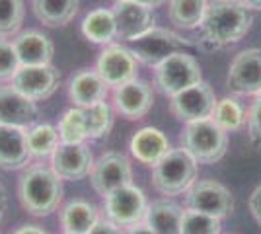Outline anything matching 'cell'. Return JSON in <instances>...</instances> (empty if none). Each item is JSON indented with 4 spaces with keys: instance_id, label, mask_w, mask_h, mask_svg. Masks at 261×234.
I'll return each instance as SVG.
<instances>
[{
    "instance_id": "obj_20",
    "label": "cell",
    "mask_w": 261,
    "mask_h": 234,
    "mask_svg": "<svg viewBox=\"0 0 261 234\" xmlns=\"http://www.w3.org/2000/svg\"><path fill=\"white\" fill-rule=\"evenodd\" d=\"M16 53L22 67H39V65H51L55 47L53 41L47 35L39 32H25L18 35L14 41Z\"/></svg>"
},
{
    "instance_id": "obj_32",
    "label": "cell",
    "mask_w": 261,
    "mask_h": 234,
    "mask_svg": "<svg viewBox=\"0 0 261 234\" xmlns=\"http://www.w3.org/2000/svg\"><path fill=\"white\" fill-rule=\"evenodd\" d=\"M181 234H220V219L187 209L181 217Z\"/></svg>"
},
{
    "instance_id": "obj_42",
    "label": "cell",
    "mask_w": 261,
    "mask_h": 234,
    "mask_svg": "<svg viewBox=\"0 0 261 234\" xmlns=\"http://www.w3.org/2000/svg\"><path fill=\"white\" fill-rule=\"evenodd\" d=\"M63 234H70V232H63Z\"/></svg>"
},
{
    "instance_id": "obj_2",
    "label": "cell",
    "mask_w": 261,
    "mask_h": 234,
    "mask_svg": "<svg viewBox=\"0 0 261 234\" xmlns=\"http://www.w3.org/2000/svg\"><path fill=\"white\" fill-rule=\"evenodd\" d=\"M18 195L23 209L30 215L47 217L59 207L63 199V184L51 168L33 166L20 179Z\"/></svg>"
},
{
    "instance_id": "obj_14",
    "label": "cell",
    "mask_w": 261,
    "mask_h": 234,
    "mask_svg": "<svg viewBox=\"0 0 261 234\" xmlns=\"http://www.w3.org/2000/svg\"><path fill=\"white\" fill-rule=\"evenodd\" d=\"M137 59L123 45H109L98 59V74L108 86H123L137 78Z\"/></svg>"
},
{
    "instance_id": "obj_30",
    "label": "cell",
    "mask_w": 261,
    "mask_h": 234,
    "mask_svg": "<svg viewBox=\"0 0 261 234\" xmlns=\"http://www.w3.org/2000/svg\"><path fill=\"white\" fill-rule=\"evenodd\" d=\"M213 121L217 123L222 131H238L242 129V125L246 121V112L234 98H222L217 101V108L213 112Z\"/></svg>"
},
{
    "instance_id": "obj_35",
    "label": "cell",
    "mask_w": 261,
    "mask_h": 234,
    "mask_svg": "<svg viewBox=\"0 0 261 234\" xmlns=\"http://www.w3.org/2000/svg\"><path fill=\"white\" fill-rule=\"evenodd\" d=\"M88 234H123V228H119L117 224H113L108 219H99Z\"/></svg>"
},
{
    "instance_id": "obj_28",
    "label": "cell",
    "mask_w": 261,
    "mask_h": 234,
    "mask_svg": "<svg viewBox=\"0 0 261 234\" xmlns=\"http://www.w3.org/2000/svg\"><path fill=\"white\" fill-rule=\"evenodd\" d=\"M59 139L61 143L74 145V143H84L86 141V117L82 108H72L63 113L59 121Z\"/></svg>"
},
{
    "instance_id": "obj_3",
    "label": "cell",
    "mask_w": 261,
    "mask_h": 234,
    "mask_svg": "<svg viewBox=\"0 0 261 234\" xmlns=\"http://www.w3.org/2000/svg\"><path fill=\"white\" fill-rule=\"evenodd\" d=\"M127 49L139 63L156 68L168 57L177 55V53L193 55V51L199 49V43H191V41L184 39L181 35L174 34L170 30H164V28H150L148 32L130 39Z\"/></svg>"
},
{
    "instance_id": "obj_31",
    "label": "cell",
    "mask_w": 261,
    "mask_h": 234,
    "mask_svg": "<svg viewBox=\"0 0 261 234\" xmlns=\"http://www.w3.org/2000/svg\"><path fill=\"white\" fill-rule=\"evenodd\" d=\"M25 8L23 0H0V37H10L22 28Z\"/></svg>"
},
{
    "instance_id": "obj_26",
    "label": "cell",
    "mask_w": 261,
    "mask_h": 234,
    "mask_svg": "<svg viewBox=\"0 0 261 234\" xmlns=\"http://www.w3.org/2000/svg\"><path fill=\"white\" fill-rule=\"evenodd\" d=\"M82 32L92 43H109L111 39H115L117 34L113 12L106 8L90 12L82 22Z\"/></svg>"
},
{
    "instance_id": "obj_17",
    "label": "cell",
    "mask_w": 261,
    "mask_h": 234,
    "mask_svg": "<svg viewBox=\"0 0 261 234\" xmlns=\"http://www.w3.org/2000/svg\"><path fill=\"white\" fill-rule=\"evenodd\" d=\"M37 119L35 101L25 98L14 86H0V125L28 127Z\"/></svg>"
},
{
    "instance_id": "obj_15",
    "label": "cell",
    "mask_w": 261,
    "mask_h": 234,
    "mask_svg": "<svg viewBox=\"0 0 261 234\" xmlns=\"http://www.w3.org/2000/svg\"><path fill=\"white\" fill-rule=\"evenodd\" d=\"M111 12H113L115 28H117L115 37L121 41L129 43L130 39H135L144 32H148L150 28H154V14L144 4L129 2V0H117Z\"/></svg>"
},
{
    "instance_id": "obj_39",
    "label": "cell",
    "mask_w": 261,
    "mask_h": 234,
    "mask_svg": "<svg viewBox=\"0 0 261 234\" xmlns=\"http://www.w3.org/2000/svg\"><path fill=\"white\" fill-rule=\"evenodd\" d=\"M4 209H6V191H4L2 184H0V221L4 217Z\"/></svg>"
},
{
    "instance_id": "obj_11",
    "label": "cell",
    "mask_w": 261,
    "mask_h": 234,
    "mask_svg": "<svg viewBox=\"0 0 261 234\" xmlns=\"http://www.w3.org/2000/svg\"><path fill=\"white\" fill-rule=\"evenodd\" d=\"M226 86L236 96L261 94V49L251 47L234 57L230 63Z\"/></svg>"
},
{
    "instance_id": "obj_24",
    "label": "cell",
    "mask_w": 261,
    "mask_h": 234,
    "mask_svg": "<svg viewBox=\"0 0 261 234\" xmlns=\"http://www.w3.org/2000/svg\"><path fill=\"white\" fill-rule=\"evenodd\" d=\"M80 0H33V12L49 28H63L78 14Z\"/></svg>"
},
{
    "instance_id": "obj_13",
    "label": "cell",
    "mask_w": 261,
    "mask_h": 234,
    "mask_svg": "<svg viewBox=\"0 0 261 234\" xmlns=\"http://www.w3.org/2000/svg\"><path fill=\"white\" fill-rule=\"evenodd\" d=\"M92 166H94V158L84 143H74V145L61 143L51 154V170L66 181L84 179L90 176Z\"/></svg>"
},
{
    "instance_id": "obj_29",
    "label": "cell",
    "mask_w": 261,
    "mask_h": 234,
    "mask_svg": "<svg viewBox=\"0 0 261 234\" xmlns=\"http://www.w3.org/2000/svg\"><path fill=\"white\" fill-rule=\"evenodd\" d=\"M82 110H84V117H86V139L96 141V139L106 137L113 125L111 108L106 103V100L82 108Z\"/></svg>"
},
{
    "instance_id": "obj_25",
    "label": "cell",
    "mask_w": 261,
    "mask_h": 234,
    "mask_svg": "<svg viewBox=\"0 0 261 234\" xmlns=\"http://www.w3.org/2000/svg\"><path fill=\"white\" fill-rule=\"evenodd\" d=\"M207 0H170L168 16L172 23L181 30H195L203 22L207 10Z\"/></svg>"
},
{
    "instance_id": "obj_5",
    "label": "cell",
    "mask_w": 261,
    "mask_h": 234,
    "mask_svg": "<svg viewBox=\"0 0 261 234\" xmlns=\"http://www.w3.org/2000/svg\"><path fill=\"white\" fill-rule=\"evenodd\" d=\"M197 162L184 148H172L158 164L152 166V184L162 195H181L195 184Z\"/></svg>"
},
{
    "instance_id": "obj_6",
    "label": "cell",
    "mask_w": 261,
    "mask_h": 234,
    "mask_svg": "<svg viewBox=\"0 0 261 234\" xmlns=\"http://www.w3.org/2000/svg\"><path fill=\"white\" fill-rule=\"evenodd\" d=\"M156 86L164 96H175L185 88L199 84L201 78V67L197 59L191 53H177L168 57L164 63L156 67Z\"/></svg>"
},
{
    "instance_id": "obj_1",
    "label": "cell",
    "mask_w": 261,
    "mask_h": 234,
    "mask_svg": "<svg viewBox=\"0 0 261 234\" xmlns=\"http://www.w3.org/2000/svg\"><path fill=\"white\" fill-rule=\"evenodd\" d=\"M251 23L253 14L242 0H213L199 25V47L207 51L226 49L250 32Z\"/></svg>"
},
{
    "instance_id": "obj_27",
    "label": "cell",
    "mask_w": 261,
    "mask_h": 234,
    "mask_svg": "<svg viewBox=\"0 0 261 234\" xmlns=\"http://www.w3.org/2000/svg\"><path fill=\"white\" fill-rule=\"evenodd\" d=\"M61 145L57 127L49 123H37L28 129V148L30 154L37 158H45L55 152V148Z\"/></svg>"
},
{
    "instance_id": "obj_16",
    "label": "cell",
    "mask_w": 261,
    "mask_h": 234,
    "mask_svg": "<svg viewBox=\"0 0 261 234\" xmlns=\"http://www.w3.org/2000/svg\"><path fill=\"white\" fill-rule=\"evenodd\" d=\"M115 108L125 119H141L150 112L154 101V94L150 84H146L144 80H130L123 86L115 88L113 94Z\"/></svg>"
},
{
    "instance_id": "obj_9",
    "label": "cell",
    "mask_w": 261,
    "mask_h": 234,
    "mask_svg": "<svg viewBox=\"0 0 261 234\" xmlns=\"http://www.w3.org/2000/svg\"><path fill=\"white\" fill-rule=\"evenodd\" d=\"M215 108H217V96L213 88L203 80L172 96V101H170L172 113L179 121L185 123L211 119Z\"/></svg>"
},
{
    "instance_id": "obj_37",
    "label": "cell",
    "mask_w": 261,
    "mask_h": 234,
    "mask_svg": "<svg viewBox=\"0 0 261 234\" xmlns=\"http://www.w3.org/2000/svg\"><path fill=\"white\" fill-rule=\"evenodd\" d=\"M123 234H154V232L144 223H141V224H135V226L125 228V230H123Z\"/></svg>"
},
{
    "instance_id": "obj_4",
    "label": "cell",
    "mask_w": 261,
    "mask_h": 234,
    "mask_svg": "<svg viewBox=\"0 0 261 234\" xmlns=\"http://www.w3.org/2000/svg\"><path fill=\"white\" fill-rule=\"evenodd\" d=\"M181 148L197 164H215L226 154L228 135L213 119L187 123L181 133Z\"/></svg>"
},
{
    "instance_id": "obj_7",
    "label": "cell",
    "mask_w": 261,
    "mask_h": 234,
    "mask_svg": "<svg viewBox=\"0 0 261 234\" xmlns=\"http://www.w3.org/2000/svg\"><path fill=\"white\" fill-rule=\"evenodd\" d=\"M106 199V219L117 224L119 228H129L135 224H141L146 215V195L141 188H137L135 184L123 186L113 193H109Z\"/></svg>"
},
{
    "instance_id": "obj_8",
    "label": "cell",
    "mask_w": 261,
    "mask_h": 234,
    "mask_svg": "<svg viewBox=\"0 0 261 234\" xmlns=\"http://www.w3.org/2000/svg\"><path fill=\"white\" fill-rule=\"evenodd\" d=\"M90 184L94 191L101 197H108L115 190L133 184V170H130L129 158L121 152L101 154L90 170Z\"/></svg>"
},
{
    "instance_id": "obj_41",
    "label": "cell",
    "mask_w": 261,
    "mask_h": 234,
    "mask_svg": "<svg viewBox=\"0 0 261 234\" xmlns=\"http://www.w3.org/2000/svg\"><path fill=\"white\" fill-rule=\"evenodd\" d=\"M250 10H261V0H242Z\"/></svg>"
},
{
    "instance_id": "obj_19",
    "label": "cell",
    "mask_w": 261,
    "mask_h": 234,
    "mask_svg": "<svg viewBox=\"0 0 261 234\" xmlns=\"http://www.w3.org/2000/svg\"><path fill=\"white\" fill-rule=\"evenodd\" d=\"M170 150H172V146H170L168 137L156 127H144L141 131H137L135 137L130 139V152H133V156L139 162L148 164V166L158 164Z\"/></svg>"
},
{
    "instance_id": "obj_33",
    "label": "cell",
    "mask_w": 261,
    "mask_h": 234,
    "mask_svg": "<svg viewBox=\"0 0 261 234\" xmlns=\"http://www.w3.org/2000/svg\"><path fill=\"white\" fill-rule=\"evenodd\" d=\"M20 59L12 41L0 37V80H12L14 74L20 70Z\"/></svg>"
},
{
    "instance_id": "obj_40",
    "label": "cell",
    "mask_w": 261,
    "mask_h": 234,
    "mask_svg": "<svg viewBox=\"0 0 261 234\" xmlns=\"http://www.w3.org/2000/svg\"><path fill=\"white\" fill-rule=\"evenodd\" d=\"M129 2H139V4H144V6H148V8H154V6L162 4L164 0H129Z\"/></svg>"
},
{
    "instance_id": "obj_34",
    "label": "cell",
    "mask_w": 261,
    "mask_h": 234,
    "mask_svg": "<svg viewBox=\"0 0 261 234\" xmlns=\"http://www.w3.org/2000/svg\"><path fill=\"white\" fill-rule=\"evenodd\" d=\"M248 133L253 148H261V94L251 103L248 113Z\"/></svg>"
},
{
    "instance_id": "obj_36",
    "label": "cell",
    "mask_w": 261,
    "mask_h": 234,
    "mask_svg": "<svg viewBox=\"0 0 261 234\" xmlns=\"http://www.w3.org/2000/svg\"><path fill=\"white\" fill-rule=\"evenodd\" d=\"M250 211L255 219V223L261 226V186H257L250 197Z\"/></svg>"
},
{
    "instance_id": "obj_18",
    "label": "cell",
    "mask_w": 261,
    "mask_h": 234,
    "mask_svg": "<svg viewBox=\"0 0 261 234\" xmlns=\"http://www.w3.org/2000/svg\"><path fill=\"white\" fill-rule=\"evenodd\" d=\"M28 131L25 127L0 125V168L18 170L30 162Z\"/></svg>"
},
{
    "instance_id": "obj_23",
    "label": "cell",
    "mask_w": 261,
    "mask_h": 234,
    "mask_svg": "<svg viewBox=\"0 0 261 234\" xmlns=\"http://www.w3.org/2000/svg\"><path fill=\"white\" fill-rule=\"evenodd\" d=\"M98 221V209L84 199L68 201L61 211V224L70 234H88Z\"/></svg>"
},
{
    "instance_id": "obj_21",
    "label": "cell",
    "mask_w": 261,
    "mask_h": 234,
    "mask_svg": "<svg viewBox=\"0 0 261 234\" xmlns=\"http://www.w3.org/2000/svg\"><path fill=\"white\" fill-rule=\"evenodd\" d=\"M68 96L76 108H88L106 100L108 84L98 74V70H80L70 78Z\"/></svg>"
},
{
    "instance_id": "obj_12",
    "label": "cell",
    "mask_w": 261,
    "mask_h": 234,
    "mask_svg": "<svg viewBox=\"0 0 261 234\" xmlns=\"http://www.w3.org/2000/svg\"><path fill=\"white\" fill-rule=\"evenodd\" d=\"M59 82L61 74L53 65L20 67V70L12 78V86L32 101L51 98L59 88Z\"/></svg>"
},
{
    "instance_id": "obj_10",
    "label": "cell",
    "mask_w": 261,
    "mask_h": 234,
    "mask_svg": "<svg viewBox=\"0 0 261 234\" xmlns=\"http://www.w3.org/2000/svg\"><path fill=\"white\" fill-rule=\"evenodd\" d=\"M185 203H187V209L207 213L217 219H222L234 211V197L230 190L215 179L195 181L185 195Z\"/></svg>"
},
{
    "instance_id": "obj_22",
    "label": "cell",
    "mask_w": 261,
    "mask_h": 234,
    "mask_svg": "<svg viewBox=\"0 0 261 234\" xmlns=\"http://www.w3.org/2000/svg\"><path fill=\"white\" fill-rule=\"evenodd\" d=\"M181 217H184V209L177 203L160 199L146 207L142 223L154 234H181Z\"/></svg>"
},
{
    "instance_id": "obj_38",
    "label": "cell",
    "mask_w": 261,
    "mask_h": 234,
    "mask_svg": "<svg viewBox=\"0 0 261 234\" xmlns=\"http://www.w3.org/2000/svg\"><path fill=\"white\" fill-rule=\"evenodd\" d=\"M12 234H47L43 230V228H39V226H35V224H23V226H20L16 232Z\"/></svg>"
}]
</instances>
